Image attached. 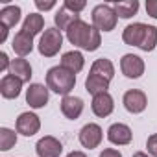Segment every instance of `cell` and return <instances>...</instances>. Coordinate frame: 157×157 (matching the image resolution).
<instances>
[{"mask_svg":"<svg viewBox=\"0 0 157 157\" xmlns=\"http://www.w3.org/2000/svg\"><path fill=\"white\" fill-rule=\"evenodd\" d=\"M67 39L70 44L82 48V50H87V52H94L102 44L100 32L94 26H89V22H85L82 19H76L67 28Z\"/></svg>","mask_w":157,"mask_h":157,"instance_id":"cell-1","label":"cell"},{"mask_svg":"<svg viewBox=\"0 0 157 157\" xmlns=\"http://www.w3.org/2000/svg\"><path fill=\"white\" fill-rule=\"evenodd\" d=\"M46 87L52 93H56V94L68 96L70 91L76 87V74L67 70V68H63L61 65L52 67L46 72Z\"/></svg>","mask_w":157,"mask_h":157,"instance_id":"cell-2","label":"cell"},{"mask_svg":"<svg viewBox=\"0 0 157 157\" xmlns=\"http://www.w3.org/2000/svg\"><path fill=\"white\" fill-rule=\"evenodd\" d=\"M91 21L93 26L102 33V32H113L117 22H118V15L115 13L113 6L109 4H98L94 6L93 13H91Z\"/></svg>","mask_w":157,"mask_h":157,"instance_id":"cell-3","label":"cell"},{"mask_svg":"<svg viewBox=\"0 0 157 157\" xmlns=\"http://www.w3.org/2000/svg\"><path fill=\"white\" fill-rule=\"evenodd\" d=\"M61 46H63V33L57 28H46L44 33L39 39V44H37L39 54L44 56V57L57 56L59 50H61Z\"/></svg>","mask_w":157,"mask_h":157,"instance_id":"cell-4","label":"cell"},{"mask_svg":"<svg viewBox=\"0 0 157 157\" xmlns=\"http://www.w3.org/2000/svg\"><path fill=\"white\" fill-rule=\"evenodd\" d=\"M78 139H80V144L87 150H94L100 146L102 139H104V131L98 124L94 122H89L85 124L82 129H80V135H78Z\"/></svg>","mask_w":157,"mask_h":157,"instance_id":"cell-5","label":"cell"},{"mask_svg":"<svg viewBox=\"0 0 157 157\" xmlns=\"http://www.w3.org/2000/svg\"><path fill=\"white\" fill-rule=\"evenodd\" d=\"M122 104H124V107H126L128 113H131V115H139V113H142V111L146 109V105H148V98H146V94H144L140 89H129V91L124 93V96H122Z\"/></svg>","mask_w":157,"mask_h":157,"instance_id":"cell-6","label":"cell"},{"mask_svg":"<svg viewBox=\"0 0 157 157\" xmlns=\"http://www.w3.org/2000/svg\"><path fill=\"white\" fill-rule=\"evenodd\" d=\"M144 61L140 56H135V54H126L122 56L120 59V70L126 78H129V80H137V78H140L144 74Z\"/></svg>","mask_w":157,"mask_h":157,"instance_id":"cell-7","label":"cell"},{"mask_svg":"<svg viewBox=\"0 0 157 157\" xmlns=\"http://www.w3.org/2000/svg\"><path fill=\"white\" fill-rule=\"evenodd\" d=\"M48 87L43 85V83H32L28 89H26V104L33 109H43L46 104H48Z\"/></svg>","mask_w":157,"mask_h":157,"instance_id":"cell-8","label":"cell"},{"mask_svg":"<svg viewBox=\"0 0 157 157\" xmlns=\"http://www.w3.org/2000/svg\"><path fill=\"white\" fill-rule=\"evenodd\" d=\"M41 129V120L35 113H21L17 118V133L24 135V137H33L35 133H39Z\"/></svg>","mask_w":157,"mask_h":157,"instance_id":"cell-9","label":"cell"},{"mask_svg":"<svg viewBox=\"0 0 157 157\" xmlns=\"http://www.w3.org/2000/svg\"><path fill=\"white\" fill-rule=\"evenodd\" d=\"M131 139H133L131 128L122 124V122H115L107 129V140L115 146H126V144L131 142Z\"/></svg>","mask_w":157,"mask_h":157,"instance_id":"cell-10","label":"cell"},{"mask_svg":"<svg viewBox=\"0 0 157 157\" xmlns=\"http://www.w3.org/2000/svg\"><path fill=\"white\" fill-rule=\"evenodd\" d=\"M61 151H63V144L52 135H46V137L39 139L37 144H35V153L39 157H59Z\"/></svg>","mask_w":157,"mask_h":157,"instance_id":"cell-11","label":"cell"},{"mask_svg":"<svg viewBox=\"0 0 157 157\" xmlns=\"http://www.w3.org/2000/svg\"><path fill=\"white\" fill-rule=\"evenodd\" d=\"M91 109L96 117L100 118H105L113 113L115 109V100L109 93H102V94H96L93 96V102H91Z\"/></svg>","mask_w":157,"mask_h":157,"instance_id":"cell-12","label":"cell"},{"mask_svg":"<svg viewBox=\"0 0 157 157\" xmlns=\"http://www.w3.org/2000/svg\"><path fill=\"white\" fill-rule=\"evenodd\" d=\"M22 80H19V78L11 76V74H6L2 80H0V94H2V98L6 100H13L21 94L22 91Z\"/></svg>","mask_w":157,"mask_h":157,"instance_id":"cell-13","label":"cell"},{"mask_svg":"<svg viewBox=\"0 0 157 157\" xmlns=\"http://www.w3.org/2000/svg\"><path fill=\"white\" fill-rule=\"evenodd\" d=\"M61 113L68 118V120H76L80 118V115L83 113V100L80 96H63L61 100Z\"/></svg>","mask_w":157,"mask_h":157,"instance_id":"cell-14","label":"cell"},{"mask_svg":"<svg viewBox=\"0 0 157 157\" xmlns=\"http://www.w3.org/2000/svg\"><path fill=\"white\" fill-rule=\"evenodd\" d=\"M11 48L19 57H26L28 54H32L33 50V35L26 33V32H17L13 41H11Z\"/></svg>","mask_w":157,"mask_h":157,"instance_id":"cell-15","label":"cell"},{"mask_svg":"<svg viewBox=\"0 0 157 157\" xmlns=\"http://www.w3.org/2000/svg\"><path fill=\"white\" fill-rule=\"evenodd\" d=\"M146 26L148 24H142V22H133V24L126 26L124 32H122V41L126 44H129V46H140L144 32H146Z\"/></svg>","mask_w":157,"mask_h":157,"instance_id":"cell-16","label":"cell"},{"mask_svg":"<svg viewBox=\"0 0 157 157\" xmlns=\"http://www.w3.org/2000/svg\"><path fill=\"white\" fill-rule=\"evenodd\" d=\"M61 67L78 74L83 67H85V57L82 52H78V50H70V52H65L61 56Z\"/></svg>","mask_w":157,"mask_h":157,"instance_id":"cell-17","label":"cell"},{"mask_svg":"<svg viewBox=\"0 0 157 157\" xmlns=\"http://www.w3.org/2000/svg\"><path fill=\"white\" fill-rule=\"evenodd\" d=\"M109 89V80H105V78L94 74V72H89L87 80H85V91L93 96L96 94H102V93H107Z\"/></svg>","mask_w":157,"mask_h":157,"instance_id":"cell-18","label":"cell"},{"mask_svg":"<svg viewBox=\"0 0 157 157\" xmlns=\"http://www.w3.org/2000/svg\"><path fill=\"white\" fill-rule=\"evenodd\" d=\"M8 72H10L11 76L19 78V80H22L24 83L32 80V65H30L28 59H24V57H17V59H13V61H11V67H10Z\"/></svg>","mask_w":157,"mask_h":157,"instance_id":"cell-19","label":"cell"},{"mask_svg":"<svg viewBox=\"0 0 157 157\" xmlns=\"http://www.w3.org/2000/svg\"><path fill=\"white\" fill-rule=\"evenodd\" d=\"M91 72L105 78V80H113V76H115V65L111 63V59L107 57H98L93 65H91Z\"/></svg>","mask_w":157,"mask_h":157,"instance_id":"cell-20","label":"cell"},{"mask_svg":"<svg viewBox=\"0 0 157 157\" xmlns=\"http://www.w3.org/2000/svg\"><path fill=\"white\" fill-rule=\"evenodd\" d=\"M21 8L19 6H4L0 10V24H4L8 28H13L21 21Z\"/></svg>","mask_w":157,"mask_h":157,"instance_id":"cell-21","label":"cell"},{"mask_svg":"<svg viewBox=\"0 0 157 157\" xmlns=\"http://www.w3.org/2000/svg\"><path fill=\"white\" fill-rule=\"evenodd\" d=\"M43 30H44V19H43V15H39V13L26 15L24 22H22V32H26L30 35H37Z\"/></svg>","mask_w":157,"mask_h":157,"instance_id":"cell-22","label":"cell"},{"mask_svg":"<svg viewBox=\"0 0 157 157\" xmlns=\"http://www.w3.org/2000/svg\"><path fill=\"white\" fill-rule=\"evenodd\" d=\"M76 19H80L78 15H74L72 11H68L65 6H61L57 11H56V15H54V22H56V28L57 30H65L67 32V28L76 21Z\"/></svg>","mask_w":157,"mask_h":157,"instance_id":"cell-23","label":"cell"},{"mask_svg":"<svg viewBox=\"0 0 157 157\" xmlns=\"http://www.w3.org/2000/svg\"><path fill=\"white\" fill-rule=\"evenodd\" d=\"M113 10H115V13L120 19H131L139 11V2L137 0H129V2H115Z\"/></svg>","mask_w":157,"mask_h":157,"instance_id":"cell-24","label":"cell"},{"mask_svg":"<svg viewBox=\"0 0 157 157\" xmlns=\"http://www.w3.org/2000/svg\"><path fill=\"white\" fill-rule=\"evenodd\" d=\"M155 46H157V28L155 26H146L144 37H142V43H140L139 48L142 52H151Z\"/></svg>","mask_w":157,"mask_h":157,"instance_id":"cell-25","label":"cell"},{"mask_svg":"<svg viewBox=\"0 0 157 157\" xmlns=\"http://www.w3.org/2000/svg\"><path fill=\"white\" fill-rule=\"evenodd\" d=\"M17 144V133L10 128H0V150L8 151Z\"/></svg>","mask_w":157,"mask_h":157,"instance_id":"cell-26","label":"cell"},{"mask_svg":"<svg viewBox=\"0 0 157 157\" xmlns=\"http://www.w3.org/2000/svg\"><path fill=\"white\" fill-rule=\"evenodd\" d=\"M63 6H65L68 11H72L74 15H80V13L85 10L87 2H85V0H65V2H63Z\"/></svg>","mask_w":157,"mask_h":157,"instance_id":"cell-27","label":"cell"},{"mask_svg":"<svg viewBox=\"0 0 157 157\" xmlns=\"http://www.w3.org/2000/svg\"><path fill=\"white\" fill-rule=\"evenodd\" d=\"M146 148H148V153H150L151 157H157V133H153V135L148 137Z\"/></svg>","mask_w":157,"mask_h":157,"instance_id":"cell-28","label":"cell"},{"mask_svg":"<svg viewBox=\"0 0 157 157\" xmlns=\"http://www.w3.org/2000/svg\"><path fill=\"white\" fill-rule=\"evenodd\" d=\"M35 6L41 11H48V10L56 8V2H54V0H35Z\"/></svg>","mask_w":157,"mask_h":157,"instance_id":"cell-29","label":"cell"},{"mask_svg":"<svg viewBox=\"0 0 157 157\" xmlns=\"http://www.w3.org/2000/svg\"><path fill=\"white\" fill-rule=\"evenodd\" d=\"M146 13L151 19H157V0H148L146 2Z\"/></svg>","mask_w":157,"mask_h":157,"instance_id":"cell-30","label":"cell"},{"mask_svg":"<svg viewBox=\"0 0 157 157\" xmlns=\"http://www.w3.org/2000/svg\"><path fill=\"white\" fill-rule=\"evenodd\" d=\"M10 67H11V61L8 57V54L6 52H0V70L6 72V70H10Z\"/></svg>","mask_w":157,"mask_h":157,"instance_id":"cell-31","label":"cell"},{"mask_svg":"<svg viewBox=\"0 0 157 157\" xmlns=\"http://www.w3.org/2000/svg\"><path fill=\"white\" fill-rule=\"evenodd\" d=\"M98 157H122V153L118 150H115V148H105Z\"/></svg>","mask_w":157,"mask_h":157,"instance_id":"cell-32","label":"cell"},{"mask_svg":"<svg viewBox=\"0 0 157 157\" xmlns=\"http://www.w3.org/2000/svg\"><path fill=\"white\" fill-rule=\"evenodd\" d=\"M8 32H10V28H8V26L0 24V43H4V41H6V37H8Z\"/></svg>","mask_w":157,"mask_h":157,"instance_id":"cell-33","label":"cell"},{"mask_svg":"<svg viewBox=\"0 0 157 157\" xmlns=\"http://www.w3.org/2000/svg\"><path fill=\"white\" fill-rule=\"evenodd\" d=\"M67 157H87V155H85L83 151H70Z\"/></svg>","mask_w":157,"mask_h":157,"instance_id":"cell-34","label":"cell"},{"mask_svg":"<svg viewBox=\"0 0 157 157\" xmlns=\"http://www.w3.org/2000/svg\"><path fill=\"white\" fill-rule=\"evenodd\" d=\"M131 157H151V155H148L146 151H135V153H133Z\"/></svg>","mask_w":157,"mask_h":157,"instance_id":"cell-35","label":"cell"}]
</instances>
